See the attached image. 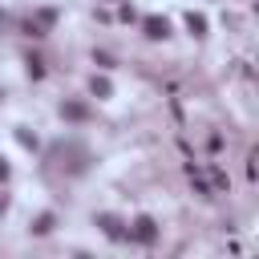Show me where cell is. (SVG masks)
<instances>
[{
    "instance_id": "6",
    "label": "cell",
    "mask_w": 259,
    "mask_h": 259,
    "mask_svg": "<svg viewBox=\"0 0 259 259\" xmlns=\"http://www.w3.org/2000/svg\"><path fill=\"white\" fill-rule=\"evenodd\" d=\"M93 93H97V97H110V81H106V77H93Z\"/></svg>"
},
{
    "instance_id": "5",
    "label": "cell",
    "mask_w": 259,
    "mask_h": 259,
    "mask_svg": "<svg viewBox=\"0 0 259 259\" xmlns=\"http://www.w3.org/2000/svg\"><path fill=\"white\" fill-rule=\"evenodd\" d=\"M32 231H37V235H49V231H53V215H41V219H37V227H32Z\"/></svg>"
},
{
    "instance_id": "4",
    "label": "cell",
    "mask_w": 259,
    "mask_h": 259,
    "mask_svg": "<svg viewBox=\"0 0 259 259\" xmlns=\"http://www.w3.org/2000/svg\"><path fill=\"white\" fill-rule=\"evenodd\" d=\"M186 24H190L194 37H203V32H207V16H199V12H190V16H186Z\"/></svg>"
},
{
    "instance_id": "3",
    "label": "cell",
    "mask_w": 259,
    "mask_h": 259,
    "mask_svg": "<svg viewBox=\"0 0 259 259\" xmlns=\"http://www.w3.org/2000/svg\"><path fill=\"white\" fill-rule=\"evenodd\" d=\"M97 223H102V231H106L110 239H122V235H126V231H122V223H118L114 215H102V219H97Z\"/></svg>"
},
{
    "instance_id": "1",
    "label": "cell",
    "mask_w": 259,
    "mask_h": 259,
    "mask_svg": "<svg viewBox=\"0 0 259 259\" xmlns=\"http://www.w3.org/2000/svg\"><path fill=\"white\" fill-rule=\"evenodd\" d=\"M134 239H142V243H154L158 239V227H154V219H134Z\"/></svg>"
},
{
    "instance_id": "2",
    "label": "cell",
    "mask_w": 259,
    "mask_h": 259,
    "mask_svg": "<svg viewBox=\"0 0 259 259\" xmlns=\"http://www.w3.org/2000/svg\"><path fill=\"white\" fill-rule=\"evenodd\" d=\"M170 24L162 20V16H146V37H166Z\"/></svg>"
},
{
    "instance_id": "7",
    "label": "cell",
    "mask_w": 259,
    "mask_h": 259,
    "mask_svg": "<svg viewBox=\"0 0 259 259\" xmlns=\"http://www.w3.org/2000/svg\"><path fill=\"white\" fill-rule=\"evenodd\" d=\"M61 114H65V118H77V122H81V118H85V106H65Z\"/></svg>"
}]
</instances>
